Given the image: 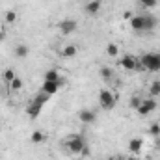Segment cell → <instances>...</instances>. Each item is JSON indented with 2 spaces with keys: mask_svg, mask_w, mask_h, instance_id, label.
Masks as SVG:
<instances>
[{
  "mask_svg": "<svg viewBox=\"0 0 160 160\" xmlns=\"http://www.w3.org/2000/svg\"><path fill=\"white\" fill-rule=\"evenodd\" d=\"M123 19L130 21V19H132V13H130V11H125V13H123Z\"/></svg>",
  "mask_w": 160,
  "mask_h": 160,
  "instance_id": "cell-27",
  "label": "cell"
},
{
  "mask_svg": "<svg viewBox=\"0 0 160 160\" xmlns=\"http://www.w3.org/2000/svg\"><path fill=\"white\" fill-rule=\"evenodd\" d=\"M106 54H108V56H118V54H119V47H118L116 43H108V45H106Z\"/></svg>",
  "mask_w": 160,
  "mask_h": 160,
  "instance_id": "cell-20",
  "label": "cell"
},
{
  "mask_svg": "<svg viewBox=\"0 0 160 160\" xmlns=\"http://www.w3.org/2000/svg\"><path fill=\"white\" fill-rule=\"evenodd\" d=\"M136 71H149V73H158L160 71V52H145L138 60V69Z\"/></svg>",
  "mask_w": 160,
  "mask_h": 160,
  "instance_id": "cell-2",
  "label": "cell"
},
{
  "mask_svg": "<svg viewBox=\"0 0 160 160\" xmlns=\"http://www.w3.org/2000/svg\"><path fill=\"white\" fill-rule=\"evenodd\" d=\"M149 134L155 136V138H160V123H153L149 127Z\"/></svg>",
  "mask_w": 160,
  "mask_h": 160,
  "instance_id": "cell-23",
  "label": "cell"
},
{
  "mask_svg": "<svg viewBox=\"0 0 160 160\" xmlns=\"http://www.w3.org/2000/svg\"><path fill=\"white\" fill-rule=\"evenodd\" d=\"M47 140V136H45V132H41V130H34L32 134H30V142L32 143H43Z\"/></svg>",
  "mask_w": 160,
  "mask_h": 160,
  "instance_id": "cell-15",
  "label": "cell"
},
{
  "mask_svg": "<svg viewBox=\"0 0 160 160\" xmlns=\"http://www.w3.org/2000/svg\"><path fill=\"white\" fill-rule=\"evenodd\" d=\"M138 4L142 8H145V9H151V8H157L158 0H138Z\"/></svg>",
  "mask_w": 160,
  "mask_h": 160,
  "instance_id": "cell-22",
  "label": "cell"
},
{
  "mask_svg": "<svg viewBox=\"0 0 160 160\" xmlns=\"http://www.w3.org/2000/svg\"><path fill=\"white\" fill-rule=\"evenodd\" d=\"M41 112H43V104H39L38 101H30L28 102V106H26V116L30 118V119H38L41 116Z\"/></svg>",
  "mask_w": 160,
  "mask_h": 160,
  "instance_id": "cell-6",
  "label": "cell"
},
{
  "mask_svg": "<svg viewBox=\"0 0 160 160\" xmlns=\"http://www.w3.org/2000/svg\"><path fill=\"white\" fill-rule=\"evenodd\" d=\"M4 21H6L8 24H15V22H17V11H13V9L6 11V15H4Z\"/></svg>",
  "mask_w": 160,
  "mask_h": 160,
  "instance_id": "cell-18",
  "label": "cell"
},
{
  "mask_svg": "<svg viewBox=\"0 0 160 160\" xmlns=\"http://www.w3.org/2000/svg\"><path fill=\"white\" fill-rule=\"evenodd\" d=\"M127 160H140V158H136L134 155H130V157H128V158H127Z\"/></svg>",
  "mask_w": 160,
  "mask_h": 160,
  "instance_id": "cell-28",
  "label": "cell"
},
{
  "mask_svg": "<svg viewBox=\"0 0 160 160\" xmlns=\"http://www.w3.org/2000/svg\"><path fill=\"white\" fill-rule=\"evenodd\" d=\"M128 22H130V28L134 32H140V34L142 32H151L157 26V19L151 17V15H132V19Z\"/></svg>",
  "mask_w": 160,
  "mask_h": 160,
  "instance_id": "cell-3",
  "label": "cell"
},
{
  "mask_svg": "<svg viewBox=\"0 0 160 160\" xmlns=\"http://www.w3.org/2000/svg\"><path fill=\"white\" fill-rule=\"evenodd\" d=\"M34 101H38L39 104H43V106H45V104H47V102L50 101V95H47V93H43V91H39V93H38V95L34 97Z\"/></svg>",
  "mask_w": 160,
  "mask_h": 160,
  "instance_id": "cell-21",
  "label": "cell"
},
{
  "mask_svg": "<svg viewBox=\"0 0 160 160\" xmlns=\"http://www.w3.org/2000/svg\"><path fill=\"white\" fill-rule=\"evenodd\" d=\"M119 65L125 71H136V69H138V58H134V56H130V54H125L119 60Z\"/></svg>",
  "mask_w": 160,
  "mask_h": 160,
  "instance_id": "cell-7",
  "label": "cell"
},
{
  "mask_svg": "<svg viewBox=\"0 0 160 160\" xmlns=\"http://www.w3.org/2000/svg\"><path fill=\"white\" fill-rule=\"evenodd\" d=\"M106 160H118V158H116V157H108Z\"/></svg>",
  "mask_w": 160,
  "mask_h": 160,
  "instance_id": "cell-29",
  "label": "cell"
},
{
  "mask_svg": "<svg viewBox=\"0 0 160 160\" xmlns=\"http://www.w3.org/2000/svg\"><path fill=\"white\" fill-rule=\"evenodd\" d=\"M60 54H62V58H75V56L78 54V48H77L75 45H65Z\"/></svg>",
  "mask_w": 160,
  "mask_h": 160,
  "instance_id": "cell-14",
  "label": "cell"
},
{
  "mask_svg": "<svg viewBox=\"0 0 160 160\" xmlns=\"http://www.w3.org/2000/svg\"><path fill=\"white\" fill-rule=\"evenodd\" d=\"M58 26H60V32H62L63 36H69V34H73V32L78 28V24H77L75 19H63Z\"/></svg>",
  "mask_w": 160,
  "mask_h": 160,
  "instance_id": "cell-8",
  "label": "cell"
},
{
  "mask_svg": "<svg viewBox=\"0 0 160 160\" xmlns=\"http://www.w3.org/2000/svg\"><path fill=\"white\" fill-rule=\"evenodd\" d=\"M101 6H102V2L101 0H89L88 4H86V13L88 15H97L99 11H101Z\"/></svg>",
  "mask_w": 160,
  "mask_h": 160,
  "instance_id": "cell-12",
  "label": "cell"
},
{
  "mask_svg": "<svg viewBox=\"0 0 160 160\" xmlns=\"http://www.w3.org/2000/svg\"><path fill=\"white\" fill-rule=\"evenodd\" d=\"M99 104H101V108L106 110V112L114 110L116 104H118L116 93H114L112 89H101V91H99Z\"/></svg>",
  "mask_w": 160,
  "mask_h": 160,
  "instance_id": "cell-4",
  "label": "cell"
},
{
  "mask_svg": "<svg viewBox=\"0 0 160 160\" xmlns=\"http://www.w3.org/2000/svg\"><path fill=\"white\" fill-rule=\"evenodd\" d=\"M45 80H50V82H58L60 86H63L65 84V78L58 73V71H54V69H48L47 73H45Z\"/></svg>",
  "mask_w": 160,
  "mask_h": 160,
  "instance_id": "cell-13",
  "label": "cell"
},
{
  "mask_svg": "<svg viewBox=\"0 0 160 160\" xmlns=\"http://www.w3.org/2000/svg\"><path fill=\"white\" fill-rule=\"evenodd\" d=\"M149 95H151L153 99L160 95V80H155V82H151V86H149Z\"/></svg>",
  "mask_w": 160,
  "mask_h": 160,
  "instance_id": "cell-17",
  "label": "cell"
},
{
  "mask_svg": "<svg viewBox=\"0 0 160 160\" xmlns=\"http://www.w3.org/2000/svg\"><path fill=\"white\" fill-rule=\"evenodd\" d=\"M142 149H143V140L142 138H130L128 140V151L132 155H140Z\"/></svg>",
  "mask_w": 160,
  "mask_h": 160,
  "instance_id": "cell-11",
  "label": "cell"
},
{
  "mask_svg": "<svg viewBox=\"0 0 160 160\" xmlns=\"http://www.w3.org/2000/svg\"><path fill=\"white\" fill-rule=\"evenodd\" d=\"M15 77H17V75H15L11 69H6V71H4V80H6L8 84H11V80L15 78Z\"/></svg>",
  "mask_w": 160,
  "mask_h": 160,
  "instance_id": "cell-25",
  "label": "cell"
},
{
  "mask_svg": "<svg viewBox=\"0 0 160 160\" xmlns=\"http://www.w3.org/2000/svg\"><path fill=\"white\" fill-rule=\"evenodd\" d=\"M28 54H30V48L26 45H17L15 47V56L17 58H26Z\"/></svg>",
  "mask_w": 160,
  "mask_h": 160,
  "instance_id": "cell-16",
  "label": "cell"
},
{
  "mask_svg": "<svg viewBox=\"0 0 160 160\" xmlns=\"http://www.w3.org/2000/svg\"><path fill=\"white\" fill-rule=\"evenodd\" d=\"M0 41H4V34L2 32H0Z\"/></svg>",
  "mask_w": 160,
  "mask_h": 160,
  "instance_id": "cell-30",
  "label": "cell"
},
{
  "mask_svg": "<svg viewBox=\"0 0 160 160\" xmlns=\"http://www.w3.org/2000/svg\"><path fill=\"white\" fill-rule=\"evenodd\" d=\"M157 110V101L153 99V97H149V99H142V102H140V106L136 108V112H138V116H142V118H145V116H149V114H153Z\"/></svg>",
  "mask_w": 160,
  "mask_h": 160,
  "instance_id": "cell-5",
  "label": "cell"
},
{
  "mask_svg": "<svg viewBox=\"0 0 160 160\" xmlns=\"http://www.w3.org/2000/svg\"><path fill=\"white\" fill-rule=\"evenodd\" d=\"M140 102H142V99H140V95H132V99H130V106L136 110L138 106H140Z\"/></svg>",
  "mask_w": 160,
  "mask_h": 160,
  "instance_id": "cell-26",
  "label": "cell"
},
{
  "mask_svg": "<svg viewBox=\"0 0 160 160\" xmlns=\"http://www.w3.org/2000/svg\"><path fill=\"white\" fill-rule=\"evenodd\" d=\"M78 119H80V123H84V125H91V123L97 121V114H95L93 110H89V108H84V110L78 112Z\"/></svg>",
  "mask_w": 160,
  "mask_h": 160,
  "instance_id": "cell-9",
  "label": "cell"
},
{
  "mask_svg": "<svg viewBox=\"0 0 160 160\" xmlns=\"http://www.w3.org/2000/svg\"><path fill=\"white\" fill-rule=\"evenodd\" d=\"M101 77H102V80L110 82V80L114 78V71H112L110 67H102V69H101Z\"/></svg>",
  "mask_w": 160,
  "mask_h": 160,
  "instance_id": "cell-19",
  "label": "cell"
},
{
  "mask_svg": "<svg viewBox=\"0 0 160 160\" xmlns=\"http://www.w3.org/2000/svg\"><path fill=\"white\" fill-rule=\"evenodd\" d=\"M65 147H67V151L71 153V155H78V157H89V147H88V143H86V140H84V136H80V134H71V136H67L65 138Z\"/></svg>",
  "mask_w": 160,
  "mask_h": 160,
  "instance_id": "cell-1",
  "label": "cell"
},
{
  "mask_svg": "<svg viewBox=\"0 0 160 160\" xmlns=\"http://www.w3.org/2000/svg\"><path fill=\"white\" fill-rule=\"evenodd\" d=\"M9 86H11V89H13V91H19V89L22 88V80H21V77H15V78L11 80V84H9Z\"/></svg>",
  "mask_w": 160,
  "mask_h": 160,
  "instance_id": "cell-24",
  "label": "cell"
},
{
  "mask_svg": "<svg viewBox=\"0 0 160 160\" xmlns=\"http://www.w3.org/2000/svg\"><path fill=\"white\" fill-rule=\"evenodd\" d=\"M60 88H62V86H60L58 82H50V80H43V86H41V91L52 97V95H56V93L60 91Z\"/></svg>",
  "mask_w": 160,
  "mask_h": 160,
  "instance_id": "cell-10",
  "label": "cell"
}]
</instances>
